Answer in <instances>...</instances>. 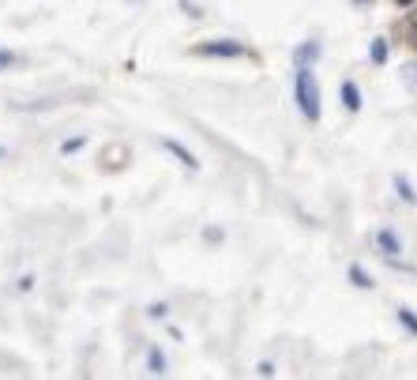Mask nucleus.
Returning <instances> with one entry per match:
<instances>
[{
    "mask_svg": "<svg viewBox=\"0 0 417 380\" xmlns=\"http://www.w3.org/2000/svg\"><path fill=\"white\" fill-rule=\"evenodd\" d=\"M293 102H297V113L309 125L323 121V99H320V80H316V68H293Z\"/></svg>",
    "mask_w": 417,
    "mask_h": 380,
    "instance_id": "obj_1",
    "label": "nucleus"
},
{
    "mask_svg": "<svg viewBox=\"0 0 417 380\" xmlns=\"http://www.w3.org/2000/svg\"><path fill=\"white\" fill-rule=\"evenodd\" d=\"M195 57H211V61H252L256 53H252L245 42H237V38H207V42H200V46L192 49Z\"/></svg>",
    "mask_w": 417,
    "mask_h": 380,
    "instance_id": "obj_2",
    "label": "nucleus"
},
{
    "mask_svg": "<svg viewBox=\"0 0 417 380\" xmlns=\"http://www.w3.org/2000/svg\"><path fill=\"white\" fill-rule=\"evenodd\" d=\"M158 147L166 151V155H173V162H177V166H184L188 173H200V158H195V151H192V147H184L181 139L162 136V139H158Z\"/></svg>",
    "mask_w": 417,
    "mask_h": 380,
    "instance_id": "obj_3",
    "label": "nucleus"
},
{
    "mask_svg": "<svg viewBox=\"0 0 417 380\" xmlns=\"http://www.w3.org/2000/svg\"><path fill=\"white\" fill-rule=\"evenodd\" d=\"M320 57H323V42L309 38V42H301V46L293 49V68H316Z\"/></svg>",
    "mask_w": 417,
    "mask_h": 380,
    "instance_id": "obj_4",
    "label": "nucleus"
},
{
    "mask_svg": "<svg viewBox=\"0 0 417 380\" xmlns=\"http://www.w3.org/2000/svg\"><path fill=\"white\" fill-rule=\"evenodd\" d=\"M372 245L380 248V256L387 260V256H402V237L391 230V226H380L376 234H372Z\"/></svg>",
    "mask_w": 417,
    "mask_h": 380,
    "instance_id": "obj_5",
    "label": "nucleus"
},
{
    "mask_svg": "<svg viewBox=\"0 0 417 380\" xmlns=\"http://www.w3.org/2000/svg\"><path fill=\"white\" fill-rule=\"evenodd\" d=\"M338 99H342V110L346 113H361V110H365V94H361V87L354 80H342V87H338Z\"/></svg>",
    "mask_w": 417,
    "mask_h": 380,
    "instance_id": "obj_6",
    "label": "nucleus"
},
{
    "mask_svg": "<svg viewBox=\"0 0 417 380\" xmlns=\"http://www.w3.org/2000/svg\"><path fill=\"white\" fill-rule=\"evenodd\" d=\"M147 373H150V376H166V373H169V357H166V350L150 346V350H147Z\"/></svg>",
    "mask_w": 417,
    "mask_h": 380,
    "instance_id": "obj_7",
    "label": "nucleus"
},
{
    "mask_svg": "<svg viewBox=\"0 0 417 380\" xmlns=\"http://www.w3.org/2000/svg\"><path fill=\"white\" fill-rule=\"evenodd\" d=\"M346 279H349V286H357V290H376V279H372L361 264H349L346 267Z\"/></svg>",
    "mask_w": 417,
    "mask_h": 380,
    "instance_id": "obj_8",
    "label": "nucleus"
},
{
    "mask_svg": "<svg viewBox=\"0 0 417 380\" xmlns=\"http://www.w3.org/2000/svg\"><path fill=\"white\" fill-rule=\"evenodd\" d=\"M391 184H394V192H399V200H402V203H410V208H413V203H417V189L410 184V177H406V173H394V177H391Z\"/></svg>",
    "mask_w": 417,
    "mask_h": 380,
    "instance_id": "obj_9",
    "label": "nucleus"
},
{
    "mask_svg": "<svg viewBox=\"0 0 417 380\" xmlns=\"http://www.w3.org/2000/svg\"><path fill=\"white\" fill-rule=\"evenodd\" d=\"M387 57H391L387 42H383V38H372V42H368V61L376 64V68H383V64H387Z\"/></svg>",
    "mask_w": 417,
    "mask_h": 380,
    "instance_id": "obj_10",
    "label": "nucleus"
},
{
    "mask_svg": "<svg viewBox=\"0 0 417 380\" xmlns=\"http://www.w3.org/2000/svg\"><path fill=\"white\" fill-rule=\"evenodd\" d=\"M394 317H399V324H402L410 335H417V312H413L410 305H399V309H394Z\"/></svg>",
    "mask_w": 417,
    "mask_h": 380,
    "instance_id": "obj_11",
    "label": "nucleus"
},
{
    "mask_svg": "<svg viewBox=\"0 0 417 380\" xmlns=\"http://www.w3.org/2000/svg\"><path fill=\"white\" fill-rule=\"evenodd\" d=\"M83 147H86V136H72V139H64V144H60V155L72 158V155H79Z\"/></svg>",
    "mask_w": 417,
    "mask_h": 380,
    "instance_id": "obj_12",
    "label": "nucleus"
},
{
    "mask_svg": "<svg viewBox=\"0 0 417 380\" xmlns=\"http://www.w3.org/2000/svg\"><path fill=\"white\" fill-rule=\"evenodd\" d=\"M19 64H23V57H19L15 49H0V72H12Z\"/></svg>",
    "mask_w": 417,
    "mask_h": 380,
    "instance_id": "obj_13",
    "label": "nucleus"
},
{
    "mask_svg": "<svg viewBox=\"0 0 417 380\" xmlns=\"http://www.w3.org/2000/svg\"><path fill=\"white\" fill-rule=\"evenodd\" d=\"M147 317H150V320H166V317H169V305H166V301H150V305H147Z\"/></svg>",
    "mask_w": 417,
    "mask_h": 380,
    "instance_id": "obj_14",
    "label": "nucleus"
},
{
    "mask_svg": "<svg viewBox=\"0 0 417 380\" xmlns=\"http://www.w3.org/2000/svg\"><path fill=\"white\" fill-rule=\"evenodd\" d=\"M256 373H259V376H267V380H271V376H278V365H274V362H271V357H263V362L256 365Z\"/></svg>",
    "mask_w": 417,
    "mask_h": 380,
    "instance_id": "obj_15",
    "label": "nucleus"
},
{
    "mask_svg": "<svg viewBox=\"0 0 417 380\" xmlns=\"http://www.w3.org/2000/svg\"><path fill=\"white\" fill-rule=\"evenodd\" d=\"M15 286L23 290V294H27V290H34V275H19V282H15Z\"/></svg>",
    "mask_w": 417,
    "mask_h": 380,
    "instance_id": "obj_16",
    "label": "nucleus"
},
{
    "mask_svg": "<svg viewBox=\"0 0 417 380\" xmlns=\"http://www.w3.org/2000/svg\"><path fill=\"white\" fill-rule=\"evenodd\" d=\"M222 237H226L222 230H214V226H207V241H222Z\"/></svg>",
    "mask_w": 417,
    "mask_h": 380,
    "instance_id": "obj_17",
    "label": "nucleus"
},
{
    "mask_svg": "<svg viewBox=\"0 0 417 380\" xmlns=\"http://www.w3.org/2000/svg\"><path fill=\"white\" fill-rule=\"evenodd\" d=\"M0 158H8V147H0Z\"/></svg>",
    "mask_w": 417,
    "mask_h": 380,
    "instance_id": "obj_18",
    "label": "nucleus"
},
{
    "mask_svg": "<svg viewBox=\"0 0 417 380\" xmlns=\"http://www.w3.org/2000/svg\"><path fill=\"white\" fill-rule=\"evenodd\" d=\"M354 4H365V0H354Z\"/></svg>",
    "mask_w": 417,
    "mask_h": 380,
    "instance_id": "obj_19",
    "label": "nucleus"
}]
</instances>
